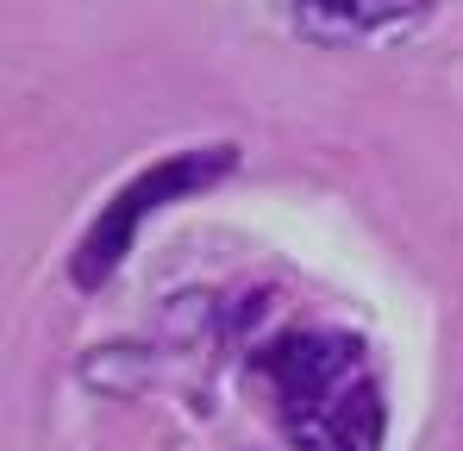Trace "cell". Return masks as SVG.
Returning a JSON list of instances; mask_svg holds the SVG:
<instances>
[{"mask_svg":"<svg viewBox=\"0 0 463 451\" xmlns=\"http://www.w3.org/2000/svg\"><path fill=\"white\" fill-rule=\"evenodd\" d=\"M257 382L295 451H383V376L351 332L295 326L269 339L257 351Z\"/></svg>","mask_w":463,"mask_h":451,"instance_id":"cell-1","label":"cell"},{"mask_svg":"<svg viewBox=\"0 0 463 451\" xmlns=\"http://www.w3.org/2000/svg\"><path fill=\"white\" fill-rule=\"evenodd\" d=\"M232 163L226 145H213L207 157L201 150H182V157H169V163H156L151 176H138L126 195H119V207H107L100 220H94V232L81 238L76 251V283L81 289H94L113 264H119V251H126V238H132V226L145 220V207H163L169 195H182V188H201V182H213L220 169Z\"/></svg>","mask_w":463,"mask_h":451,"instance_id":"cell-2","label":"cell"},{"mask_svg":"<svg viewBox=\"0 0 463 451\" xmlns=\"http://www.w3.org/2000/svg\"><path fill=\"white\" fill-rule=\"evenodd\" d=\"M432 0H288L295 32L313 44H357V38H383L413 19H426Z\"/></svg>","mask_w":463,"mask_h":451,"instance_id":"cell-3","label":"cell"}]
</instances>
